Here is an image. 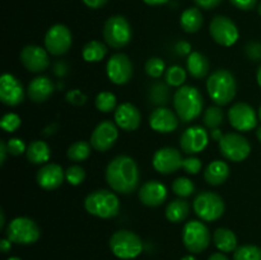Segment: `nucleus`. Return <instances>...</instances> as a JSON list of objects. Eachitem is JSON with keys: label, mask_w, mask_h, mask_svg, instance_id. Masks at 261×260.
I'll use <instances>...</instances> for the list:
<instances>
[{"label": "nucleus", "mask_w": 261, "mask_h": 260, "mask_svg": "<svg viewBox=\"0 0 261 260\" xmlns=\"http://www.w3.org/2000/svg\"><path fill=\"white\" fill-rule=\"evenodd\" d=\"M106 181L119 194H132L139 186L140 173L137 162L129 155H117L106 167Z\"/></svg>", "instance_id": "1"}, {"label": "nucleus", "mask_w": 261, "mask_h": 260, "mask_svg": "<svg viewBox=\"0 0 261 260\" xmlns=\"http://www.w3.org/2000/svg\"><path fill=\"white\" fill-rule=\"evenodd\" d=\"M173 107L181 121L190 122L201 115L204 107L203 96L195 87L182 86L175 92Z\"/></svg>", "instance_id": "2"}, {"label": "nucleus", "mask_w": 261, "mask_h": 260, "mask_svg": "<svg viewBox=\"0 0 261 260\" xmlns=\"http://www.w3.org/2000/svg\"><path fill=\"white\" fill-rule=\"evenodd\" d=\"M206 91L217 106H226L234 98L237 92L236 79L231 71L218 69L206 81Z\"/></svg>", "instance_id": "3"}, {"label": "nucleus", "mask_w": 261, "mask_h": 260, "mask_svg": "<svg viewBox=\"0 0 261 260\" xmlns=\"http://www.w3.org/2000/svg\"><path fill=\"white\" fill-rule=\"evenodd\" d=\"M84 208L89 214L98 218H114L120 212V200L116 194L106 189L92 191L84 200Z\"/></svg>", "instance_id": "4"}, {"label": "nucleus", "mask_w": 261, "mask_h": 260, "mask_svg": "<svg viewBox=\"0 0 261 260\" xmlns=\"http://www.w3.org/2000/svg\"><path fill=\"white\" fill-rule=\"evenodd\" d=\"M110 249L119 259H135L143 251V242L134 232L120 229L110 239Z\"/></svg>", "instance_id": "5"}, {"label": "nucleus", "mask_w": 261, "mask_h": 260, "mask_svg": "<svg viewBox=\"0 0 261 260\" xmlns=\"http://www.w3.org/2000/svg\"><path fill=\"white\" fill-rule=\"evenodd\" d=\"M7 239L14 244L31 245L38 241L41 236V229L33 219L27 217H17L12 219L5 229Z\"/></svg>", "instance_id": "6"}, {"label": "nucleus", "mask_w": 261, "mask_h": 260, "mask_svg": "<svg viewBox=\"0 0 261 260\" xmlns=\"http://www.w3.org/2000/svg\"><path fill=\"white\" fill-rule=\"evenodd\" d=\"M132 27L127 19L122 15H112L103 25V38L112 48L125 47L132 40Z\"/></svg>", "instance_id": "7"}, {"label": "nucleus", "mask_w": 261, "mask_h": 260, "mask_svg": "<svg viewBox=\"0 0 261 260\" xmlns=\"http://www.w3.org/2000/svg\"><path fill=\"white\" fill-rule=\"evenodd\" d=\"M194 212L204 222H213L221 218L224 213V201L222 196L212 191L199 193L194 199Z\"/></svg>", "instance_id": "8"}, {"label": "nucleus", "mask_w": 261, "mask_h": 260, "mask_svg": "<svg viewBox=\"0 0 261 260\" xmlns=\"http://www.w3.org/2000/svg\"><path fill=\"white\" fill-rule=\"evenodd\" d=\"M182 242L193 254H200L211 244V232L200 221H190L184 226Z\"/></svg>", "instance_id": "9"}, {"label": "nucleus", "mask_w": 261, "mask_h": 260, "mask_svg": "<svg viewBox=\"0 0 261 260\" xmlns=\"http://www.w3.org/2000/svg\"><path fill=\"white\" fill-rule=\"evenodd\" d=\"M219 150L226 160L232 162H242L251 152L250 142L241 134L228 133L219 140Z\"/></svg>", "instance_id": "10"}, {"label": "nucleus", "mask_w": 261, "mask_h": 260, "mask_svg": "<svg viewBox=\"0 0 261 260\" xmlns=\"http://www.w3.org/2000/svg\"><path fill=\"white\" fill-rule=\"evenodd\" d=\"M209 32H211L212 38L218 45L226 46V47L234 45L240 37V32L236 23L231 18L226 17V15L214 17L212 19L211 25H209Z\"/></svg>", "instance_id": "11"}, {"label": "nucleus", "mask_w": 261, "mask_h": 260, "mask_svg": "<svg viewBox=\"0 0 261 260\" xmlns=\"http://www.w3.org/2000/svg\"><path fill=\"white\" fill-rule=\"evenodd\" d=\"M73 36L70 30L64 24H54L48 28L45 36V47L54 56L64 55L70 48Z\"/></svg>", "instance_id": "12"}, {"label": "nucleus", "mask_w": 261, "mask_h": 260, "mask_svg": "<svg viewBox=\"0 0 261 260\" xmlns=\"http://www.w3.org/2000/svg\"><path fill=\"white\" fill-rule=\"evenodd\" d=\"M106 71L107 76L112 83L122 86L132 79L134 69H133V63L129 56L122 53H117L114 54L107 61Z\"/></svg>", "instance_id": "13"}, {"label": "nucleus", "mask_w": 261, "mask_h": 260, "mask_svg": "<svg viewBox=\"0 0 261 260\" xmlns=\"http://www.w3.org/2000/svg\"><path fill=\"white\" fill-rule=\"evenodd\" d=\"M228 120L232 127L239 132H250L257 125L256 112L245 102H237L228 110Z\"/></svg>", "instance_id": "14"}, {"label": "nucleus", "mask_w": 261, "mask_h": 260, "mask_svg": "<svg viewBox=\"0 0 261 260\" xmlns=\"http://www.w3.org/2000/svg\"><path fill=\"white\" fill-rule=\"evenodd\" d=\"M182 155L180 150L172 147H163L153 155V167L162 175H171L178 168H182Z\"/></svg>", "instance_id": "15"}, {"label": "nucleus", "mask_w": 261, "mask_h": 260, "mask_svg": "<svg viewBox=\"0 0 261 260\" xmlns=\"http://www.w3.org/2000/svg\"><path fill=\"white\" fill-rule=\"evenodd\" d=\"M117 138H119V130H117L116 125L107 120V121L99 122L94 127L89 143L93 149L98 150V152H107L116 143Z\"/></svg>", "instance_id": "16"}, {"label": "nucleus", "mask_w": 261, "mask_h": 260, "mask_svg": "<svg viewBox=\"0 0 261 260\" xmlns=\"http://www.w3.org/2000/svg\"><path fill=\"white\" fill-rule=\"evenodd\" d=\"M19 58L24 68L31 73L45 71L50 65L47 50L37 45H27L25 47H23Z\"/></svg>", "instance_id": "17"}, {"label": "nucleus", "mask_w": 261, "mask_h": 260, "mask_svg": "<svg viewBox=\"0 0 261 260\" xmlns=\"http://www.w3.org/2000/svg\"><path fill=\"white\" fill-rule=\"evenodd\" d=\"M209 142V135L203 126H190L182 133L180 138L181 149L188 154L203 152Z\"/></svg>", "instance_id": "18"}, {"label": "nucleus", "mask_w": 261, "mask_h": 260, "mask_svg": "<svg viewBox=\"0 0 261 260\" xmlns=\"http://www.w3.org/2000/svg\"><path fill=\"white\" fill-rule=\"evenodd\" d=\"M0 99L7 106H18L24 99V89L22 83L9 73L0 78Z\"/></svg>", "instance_id": "19"}, {"label": "nucleus", "mask_w": 261, "mask_h": 260, "mask_svg": "<svg viewBox=\"0 0 261 260\" xmlns=\"http://www.w3.org/2000/svg\"><path fill=\"white\" fill-rule=\"evenodd\" d=\"M115 121L117 126L121 127L125 132H134L139 127L142 115L137 106L130 102H125V103L119 105L115 110Z\"/></svg>", "instance_id": "20"}, {"label": "nucleus", "mask_w": 261, "mask_h": 260, "mask_svg": "<svg viewBox=\"0 0 261 260\" xmlns=\"http://www.w3.org/2000/svg\"><path fill=\"white\" fill-rule=\"evenodd\" d=\"M149 125L154 132L167 134L173 132L178 126V116L177 114L166 107H158L153 110L149 116Z\"/></svg>", "instance_id": "21"}, {"label": "nucleus", "mask_w": 261, "mask_h": 260, "mask_svg": "<svg viewBox=\"0 0 261 260\" xmlns=\"http://www.w3.org/2000/svg\"><path fill=\"white\" fill-rule=\"evenodd\" d=\"M167 198V189L162 183L150 180L143 184L139 190V200L147 206H160Z\"/></svg>", "instance_id": "22"}, {"label": "nucleus", "mask_w": 261, "mask_h": 260, "mask_svg": "<svg viewBox=\"0 0 261 260\" xmlns=\"http://www.w3.org/2000/svg\"><path fill=\"white\" fill-rule=\"evenodd\" d=\"M65 172L58 163H47L37 172V184L45 190H55L63 184Z\"/></svg>", "instance_id": "23"}, {"label": "nucleus", "mask_w": 261, "mask_h": 260, "mask_svg": "<svg viewBox=\"0 0 261 260\" xmlns=\"http://www.w3.org/2000/svg\"><path fill=\"white\" fill-rule=\"evenodd\" d=\"M28 97L36 103L47 101L54 93V83L48 76L41 75L32 79L27 88Z\"/></svg>", "instance_id": "24"}, {"label": "nucleus", "mask_w": 261, "mask_h": 260, "mask_svg": "<svg viewBox=\"0 0 261 260\" xmlns=\"http://www.w3.org/2000/svg\"><path fill=\"white\" fill-rule=\"evenodd\" d=\"M229 176V167L224 161L217 160L209 163L204 171V178L212 186H219L227 181Z\"/></svg>", "instance_id": "25"}, {"label": "nucleus", "mask_w": 261, "mask_h": 260, "mask_svg": "<svg viewBox=\"0 0 261 260\" xmlns=\"http://www.w3.org/2000/svg\"><path fill=\"white\" fill-rule=\"evenodd\" d=\"M27 160L33 165H42L46 163L51 157V148L43 140H35L27 147Z\"/></svg>", "instance_id": "26"}, {"label": "nucleus", "mask_w": 261, "mask_h": 260, "mask_svg": "<svg viewBox=\"0 0 261 260\" xmlns=\"http://www.w3.org/2000/svg\"><path fill=\"white\" fill-rule=\"evenodd\" d=\"M204 22L203 14L199 8H188L180 17V25L185 32L195 33L201 28Z\"/></svg>", "instance_id": "27"}, {"label": "nucleus", "mask_w": 261, "mask_h": 260, "mask_svg": "<svg viewBox=\"0 0 261 260\" xmlns=\"http://www.w3.org/2000/svg\"><path fill=\"white\" fill-rule=\"evenodd\" d=\"M214 245L222 252H232L237 249V236L229 228H217L214 232Z\"/></svg>", "instance_id": "28"}, {"label": "nucleus", "mask_w": 261, "mask_h": 260, "mask_svg": "<svg viewBox=\"0 0 261 260\" xmlns=\"http://www.w3.org/2000/svg\"><path fill=\"white\" fill-rule=\"evenodd\" d=\"M188 70L195 79H203L209 71V61L201 53L194 51L188 58Z\"/></svg>", "instance_id": "29"}, {"label": "nucleus", "mask_w": 261, "mask_h": 260, "mask_svg": "<svg viewBox=\"0 0 261 260\" xmlns=\"http://www.w3.org/2000/svg\"><path fill=\"white\" fill-rule=\"evenodd\" d=\"M190 206L184 199H175L166 206V218L172 223H180L189 216Z\"/></svg>", "instance_id": "30"}, {"label": "nucleus", "mask_w": 261, "mask_h": 260, "mask_svg": "<svg viewBox=\"0 0 261 260\" xmlns=\"http://www.w3.org/2000/svg\"><path fill=\"white\" fill-rule=\"evenodd\" d=\"M107 46L101 41H89L82 51V56L88 63H98L106 56Z\"/></svg>", "instance_id": "31"}, {"label": "nucleus", "mask_w": 261, "mask_h": 260, "mask_svg": "<svg viewBox=\"0 0 261 260\" xmlns=\"http://www.w3.org/2000/svg\"><path fill=\"white\" fill-rule=\"evenodd\" d=\"M92 145L91 143H87L84 140H79V142L73 143L70 147L68 148V158L74 162H83L87 158L91 155Z\"/></svg>", "instance_id": "32"}, {"label": "nucleus", "mask_w": 261, "mask_h": 260, "mask_svg": "<svg viewBox=\"0 0 261 260\" xmlns=\"http://www.w3.org/2000/svg\"><path fill=\"white\" fill-rule=\"evenodd\" d=\"M224 114L223 110L219 106H211L208 110H205L203 116V122L208 129H218L223 124Z\"/></svg>", "instance_id": "33"}, {"label": "nucleus", "mask_w": 261, "mask_h": 260, "mask_svg": "<svg viewBox=\"0 0 261 260\" xmlns=\"http://www.w3.org/2000/svg\"><path fill=\"white\" fill-rule=\"evenodd\" d=\"M233 260H261V247L255 245H242L234 250Z\"/></svg>", "instance_id": "34"}, {"label": "nucleus", "mask_w": 261, "mask_h": 260, "mask_svg": "<svg viewBox=\"0 0 261 260\" xmlns=\"http://www.w3.org/2000/svg\"><path fill=\"white\" fill-rule=\"evenodd\" d=\"M97 110L101 112H111L116 107V96L112 92H101L94 99Z\"/></svg>", "instance_id": "35"}, {"label": "nucleus", "mask_w": 261, "mask_h": 260, "mask_svg": "<svg viewBox=\"0 0 261 260\" xmlns=\"http://www.w3.org/2000/svg\"><path fill=\"white\" fill-rule=\"evenodd\" d=\"M166 83L172 87H182L186 81L185 69L178 65H172L166 70Z\"/></svg>", "instance_id": "36"}, {"label": "nucleus", "mask_w": 261, "mask_h": 260, "mask_svg": "<svg viewBox=\"0 0 261 260\" xmlns=\"http://www.w3.org/2000/svg\"><path fill=\"white\" fill-rule=\"evenodd\" d=\"M172 190L176 195L181 196V198H188V196L193 195L195 191V185L193 181L188 177H177L172 184Z\"/></svg>", "instance_id": "37"}, {"label": "nucleus", "mask_w": 261, "mask_h": 260, "mask_svg": "<svg viewBox=\"0 0 261 260\" xmlns=\"http://www.w3.org/2000/svg\"><path fill=\"white\" fill-rule=\"evenodd\" d=\"M168 96H170L168 87L165 83H162V82H155L152 86V88H150L149 98L154 105L167 103Z\"/></svg>", "instance_id": "38"}, {"label": "nucleus", "mask_w": 261, "mask_h": 260, "mask_svg": "<svg viewBox=\"0 0 261 260\" xmlns=\"http://www.w3.org/2000/svg\"><path fill=\"white\" fill-rule=\"evenodd\" d=\"M166 70L165 61L160 58H150L145 63V71L150 78H161Z\"/></svg>", "instance_id": "39"}, {"label": "nucleus", "mask_w": 261, "mask_h": 260, "mask_svg": "<svg viewBox=\"0 0 261 260\" xmlns=\"http://www.w3.org/2000/svg\"><path fill=\"white\" fill-rule=\"evenodd\" d=\"M65 178L70 185H81L84 181V178H86V171L81 166L73 165L65 171Z\"/></svg>", "instance_id": "40"}, {"label": "nucleus", "mask_w": 261, "mask_h": 260, "mask_svg": "<svg viewBox=\"0 0 261 260\" xmlns=\"http://www.w3.org/2000/svg\"><path fill=\"white\" fill-rule=\"evenodd\" d=\"M20 117L18 116L17 114H13V112H9V114H5L4 116L2 117V121H0V125H2V129L5 130L8 133H13L20 126Z\"/></svg>", "instance_id": "41"}, {"label": "nucleus", "mask_w": 261, "mask_h": 260, "mask_svg": "<svg viewBox=\"0 0 261 260\" xmlns=\"http://www.w3.org/2000/svg\"><path fill=\"white\" fill-rule=\"evenodd\" d=\"M182 168L186 172L190 173V175H196V173L200 172L201 168H203V163H201V161L199 160V158L189 157L184 160Z\"/></svg>", "instance_id": "42"}, {"label": "nucleus", "mask_w": 261, "mask_h": 260, "mask_svg": "<svg viewBox=\"0 0 261 260\" xmlns=\"http://www.w3.org/2000/svg\"><path fill=\"white\" fill-rule=\"evenodd\" d=\"M8 152L12 155H20L22 153L27 152V148H25L24 142L19 138H12V139L8 140L7 143Z\"/></svg>", "instance_id": "43"}, {"label": "nucleus", "mask_w": 261, "mask_h": 260, "mask_svg": "<svg viewBox=\"0 0 261 260\" xmlns=\"http://www.w3.org/2000/svg\"><path fill=\"white\" fill-rule=\"evenodd\" d=\"M245 54L250 60H261V43L256 42V41L249 42L245 47Z\"/></svg>", "instance_id": "44"}, {"label": "nucleus", "mask_w": 261, "mask_h": 260, "mask_svg": "<svg viewBox=\"0 0 261 260\" xmlns=\"http://www.w3.org/2000/svg\"><path fill=\"white\" fill-rule=\"evenodd\" d=\"M66 99H68L69 103L81 106V105H84L87 102V96L84 93H82L79 89H73V91H69L66 93Z\"/></svg>", "instance_id": "45"}, {"label": "nucleus", "mask_w": 261, "mask_h": 260, "mask_svg": "<svg viewBox=\"0 0 261 260\" xmlns=\"http://www.w3.org/2000/svg\"><path fill=\"white\" fill-rule=\"evenodd\" d=\"M229 2L241 10H251L255 8L257 0H229Z\"/></svg>", "instance_id": "46"}, {"label": "nucleus", "mask_w": 261, "mask_h": 260, "mask_svg": "<svg viewBox=\"0 0 261 260\" xmlns=\"http://www.w3.org/2000/svg\"><path fill=\"white\" fill-rule=\"evenodd\" d=\"M175 51L180 56L190 55L191 54V45L188 42V41H178L175 46Z\"/></svg>", "instance_id": "47"}, {"label": "nucleus", "mask_w": 261, "mask_h": 260, "mask_svg": "<svg viewBox=\"0 0 261 260\" xmlns=\"http://www.w3.org/2000/svg\"><path fill=\"white\" fill-rule=\"evenodd\" d=\"M195 2V4L198 5L199 8H203V9H213V8L218 7L219 3L222 2V0H194Z\"/></svg>", "instance_id": "48"}, {"label": "nucleus", "mask_w": 261, "mask_h": 260, "mask_svg": "<svg viewBox=\"0 0 261 260\" xmlns=\"http://www.w3.org/2000/svg\"><path fill=\"white\" fill-rule=\"evenodd\" d=\"M68 71V65H66L64 61H58V63L54 65V73L58 76H64Z\"/></svg>", "instance_id": "49"}, {"label": "nucleus", "mask_w": 261, "mask_h": 260, "mask_svg": "<svg viewBox=\"0 0 261 260\" xmlns=\"http://www.w3.org/2000/svg\"><path fill=\"white\" fill-rule=\"evenodd\" d=\"M84 4L88 8H92V9H99V8L103 7L109 0H82Z\"/></svg>", "instance_id": "50"}, {"label": "nucleus", "mask_w": 261, "mask_h": 260, "mask_svg": "<svg viewBox=\"0 0 261 260\" xmlns=\"http://www.w3.org/2000/svg\"><path fill=\"white\" fill-rule=\"evenodd\" d=\"M7 153H9L8 152V147H7V143L4 142V140H2V142H0V154H2V158H0V165H4V162H5V160H7Z\"/></svg>", "instance_id": "51"}, {"label": "nucleus", "mask_w": 261, "mask_h": 260, "mask_svg": "<svg viewBox=\"0 0 261 260\" xmlns=\"http://www.w3.org/2000/svg\"><path fill=\"white\" fill-rule=\"evenodd\" d=\"M12 249V241H10L9 239H3L2 241H0V250H2V252H8L9 250Z\"/></svg>", "instance_id": "52"}, {"label": "nucleus", "mask_w": 261, "mask_h": 260, "mask_svg": "<svg viewBox=\"0 0 261 260\" xmlns=\"http://www.w3.org/2000/svg\"><path fill=\"white\" fill-rule=\"evenodd\" d=\"M223 135L224 134H223V133H222V130L219 129V127H218V129H213L211 132L212 139H213V140H218V142L222 139V138H223Z\"/></svg>", "instance_id": "53"}, {"label": "nucleus", "mask_w": 261, "mask_h": 260, "mask_svg": "<svg viewBox=\"0 0 261 260\" xmlns=\"http://www.w3.org/2000/svg\"><path fill=\"white\" fill-rule=\"evenodd\" d=\"M208 260H228V257L224 254H222V252H214V254L209 256Z\"/></svg>", "instance_id": "54"}, {"label": "nucleus", "mask_w": 261, "mask_h": 260, "mask_svg": "<svg viewBox=\"0 0 261 260\" xmlns=\"http://www.w3.org/2000/svg\"><path fill=\"white\" fill-rule=\"evenodd\" d=\"M143 2L145 3V4L148 5H162V4H166V3L168 2V0H143Z\"/></svg>", "instance_id": "55"}, {"label": "nucleus", "mask_w": 261, "mask_h": 260, "mask_svg": "<svg viewBox=\"0 0 261 260\" xmlns=\"http://www.w3.org/2000/svg\"><path fill=\"white\" fill-rule=\"evenodd\" d=\"M256 81H257V84H259V87L261 88V65L259 66V69H257L256 71Z\"/></svg>", "instance_id": "56"}, {"label": "nucleus", "mask_w": 261, "mask_h": 260, "mask_svg": "<svg viewBox=\"0 0 261 260\" xmlns=\"http://www.w3.org/2000/svg\"><path fill=\"white\" fill-rule=\"evenodd\" d=\"M0 216H2V222H0V228L4 227V222H5V217H4V212H0Z\"/></svg>", "instance_id": "57"}, {"label": "nucleus", "mask_w": 261, "mask_h": 260, "mask_svg": "<svg viewBox=\"0 0 261 260\" xmlns=\"http://www.w3.org/2000/svg\"><path fill=\"white\" fill-rule=\"evenodd\" d=\"M181 260H196V257H194L193 255H186V256H184Z\"/></svg>", "instance_id": "58"}, {"label": "nucleus", "mask_w": 261, "mask_h": 260, "mask_svg": "<svg viewBox=\"0 0 261 260\" xmlns=\"http://www.w3.org/2000/svg\"><path fill=\"white\" fill-rule=\"evenodd\" d=\"M256 137H257V139H259L261 142V126L256 130Z\"/></svg>", "instance_id": "59"}, {"label": "nucleus", "mask_w": 261, "mask_h": 260, "mask_svg": "<svg viewBox=\"0 0 261 260\" xmlns=\"http://www.w3.org/2000/svg\"><path fill=\"white\" fill-rule=\"evenodd\" d=\"M8 260H22V259H19V257H17V256H12V257H9Z\"/></svg>", "instance_id": "60"}, {"label": "nucleus", "mask_w": 261, "mask_h": 260, "mask_svg": "<svg viewBox=\"0 0 261 260\" xmlns=\"http://www.w3.org/2000/svg\"><path fill=\"white\" fill-rule=\"evenodd\" d=\"M257 116H259V120L261 121V106L259 107V112H257Z\"/></svg>", "instance_id": "61"}, {"label": "nucleus", "mask_w": 261, "mask_h": 260, "mask_svg": "<svg viewBox=\"0 0 261 260\" xmlns=\"http://www.w3.org/2000/svg\"><path fill=\"white\" fill-rule=\"evenodd\" d=\"M257 12H259V14L261 15V3H260V5H259V8H257Z\"/></svg>", "instance_id": "62"}]
</instances>
